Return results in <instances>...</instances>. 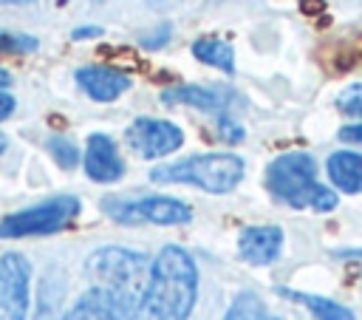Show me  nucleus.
I'll list each match as a JSON object with an SVG mask.
<instances>
[{
	"label": "nucleus",
	"mask_w": 362,
	"mask_h": 320,
	"mask_svg": "<svg viewBox=\"0 0 362 320\" xmlns=\"http://www.w3.org/2000/svg\"><path fill=\"white\" fill-rule=\"evenodd\" d=\"M150 266L153 261L144 252L127 246H99L85 261L90 289L110 300L124 314V320H136L141 314L150 283Z\"/></svg>",
	"instance_id": "nucleus-1"
},
{
	"label": "nucleus",
	"mask_w": 362,
	"mask_h": 320,
	"mask_svg": "<svg viewBox=\"0 0 362 320\" xmlns=\"http://www.w3.org/2000/svg\"><path fill=\"white\" fill-rule=\"evenodd\" d=\"M198 300L195 258L175 244L158 249L150 266V283L141 306V320H189Z\"/></svg>",
	"instance_id": "nucleus-2"
},
{
	"label": "nucleus",
	"mask_w": 362,
	"mask_h": 320,
	"mask_svg": "<svg viewBox=\"0 0 362 320\" xmlns=\"http://www.w3.org/2000/svg\"><path fill=\"white\" fill-rule=\"evenodd\" d=\"M266 190L294 210L331 212L339 204L337 193L317 181V161L303 150L280 153L266 167Z\"/></svg>",
	"instance_id": "nucleus-3"
},
{
	"label": "nucleus",
	"mask_w": 362,
	"mask_h": 320,
	"mask_svg": "<svg viewBox=\"0 0 362 320\" xmlns=\"http://www.w3.org/2000/svg\"><path fill=\"white\" fill-rule=\"evenodd\" d=\"M246 173V164L235 153H198L181 161L158 164L150 170V181L156 184H189L212 195L232 193Z\"/></svg>",
	"instance_id": "nucleus-4"
},
{
	"label": "nucleus",
	"mask_w": 362,
	"mask_h": 320,
	"mask_svg": "<svg viewBox=\"0 0 362 320\" xmlns=\"http://www.w3.org/2000/svg\"><path fill=\"white\" fill-rule=\"evenodd\" d=\"M79 210L82 204L76 195H51L0 218V238H37L62 232L79 215Z\"/></svg>",
	"instance_id": "nucleus-5"
},
{
	"label": "nucleus",
	"mask_w": 362,
	"mask_h": 320,
	"mask_svg": "<svg viewBox=\"0 0 362 320\" xmlns=\"http://www.w3.org/2000/svg\"><path fill=\"white\" fill-rule=\"evenodd\" d=\"M102 210L107 218L124 227L156 224V227H181L192 221V207L173 195H139V198H105Z\"/></svg>",
	"instance_id": "nucleus-6"
},
{
	"label": "nucleus",
	"mask_w": 362,
	"mask_h": 320,
	"mask_svg": "<svg viewBox=\"0 0 362 320\" xmlns=\"http://www.w3.org/2000/svg\"><path fill=\"white\" fill-rule=\"evenodd\" d=\"M31 306V263L20 252L0 258V320H28Z\"/></svg>",
	"instance_id": "nucleus-7"
},
{
	"label": "nucleus",
	"mask_w": 362,
	"mask_h": 320,
	"mask_svg": "<svg viewBox=\"0 0 362 320\" xmlns=\"http://www.w3.org/2000/svg\"><path fill=\"white\" fill-rule=\"evenodd\" d=\"M124 142L141 159H164L184 144V130L170 119L136 116L124 130Z\"/></svg>",
	"instance_id": "nucleus-8"
},
{
	"label": "nucleus",
	"mask_w": 362,
	"mask_h": 320,
	"mask_svg": "<svg viewBox=\"0 0 362 320\" xmlns=\"http://www.w3.org/2000/svg\"><path fill=\"white\" fill-rule=\"evenodd\" d=\"M82 164H85V176L96 184H113L124 176V159L119 156V147L107 133L88 136Z\"/></svg>",
	"instance_id": "nucleus-9"
},
{
	"label": "nucleus",
	"mask_w": 362,
	"mask_h": 320,
	"mask_svg": "<svg viewBox=\"0 0 362 320\" xmlns=\"http://www.w3.org/2000/svg\"><path fill=\"white\" fill-rule=\"evenodd\" d=\"M161 99L167 105H189L204 113H229V108L240 99L235 91L221 88V85H173L161 91Z\"/></svg>",
	"instance_id": "nucleus-10"
},
{
	"label": "nucleus",
	"mask_w": 362,
	"mask_h": 320,
	"mask_svg": "<svg viewBox=\"0 0 362 320\" xmlns=\"http://www.w3.org/2000/svg\"><path fill=\"white\" fill-rule=\"evenodd\" d=\"M283 229L274 224H252L238 235V255L252 266H269L280 258Z\"/></svg>",
	"instance_id": "nucleus-11"
},
{
	"label": "nucleus",
	"mask_w": 362,
	"mask_h": 320,
	"mask_svg": "<svg viewBox=\"0 0 362 320\" xmlns=\"http://www.w3.org/2000/svg\"><path fill=\"white\" fill-rule=\"evenodd\" d=\"M76 85L93 102H113L130 88V76L110 65H82L76 74Z\"/></svg>",
	"instance_id": "nucleus-12"
},
{
	"label": "nucleus",
	"mask_w": 362,
	"mask_h": 320,
	"mask_svg": "<svg viewBox=\"0 0 362 320\" xmlns=\"http://www.w3.org/2000/svg\"><path fill=\"white\" fill-rule=\"evenodd\" d=\"M328 178L342 193H362V153L337 150L325 161Z\"/></svg>",
	"instance_id": "nucleus-13"
},
{
	"label": "nucleus",
	"mask_w": 362,
	"mask_h": 320,
	"mask_svg": "<svg viewBox=\"0 0 362 320\" xmlns=\"http://www.w3.org/2000/svg\"><path fill=\"white\" fill-rule=\"evenodd\" d=\"M192 57L209 68H218L223 74H235V48L232 42L221 40V37H198L192 42Z\"/></svg>",
	"instance_id": "nucleus-14"
},
{
	"label": "nucleus",
	"mask_w": 362,
	"mask_h": 320,
	"mask_svg": "<svg viewBox=\"0 0 362 320\" xmlns=\"http://www.w3.org/2000/svg\"><path fill=\"white\" fill-rule=\"evenodd\" d=\"M62 320H124V314L99 292L88 289L82 297L74 300V306L62 314Z\"/></svg>",
	"instance_id": "nucleus-15"
},
{
	"label": "nucleus",
	"mask_w": 362,
	"mask_h": 320,
	"mask_svg": "<svg viewBox=\"0 0 362 320\" xmlns=\"http://www.w3.org/2000/svg\"><path fill=\"white\" fill-rule=\"evenodd\" d=\"M283 297L305 306L317 320H354V312L331 297H322V295H311V292H294V289H277Z\"/></svg>",
	"instance_id": "nucleus-16"
},
{
	"label": "nucleus",
	"mask_w": 362,
	"mask_h": 320,
	"mask_svg": "<svg viewBox=\"0 0 362 320\" xmlns=\"http://www.w3.org/2000/svg\"><path fill=\"white\" fill-rule=\"evenodd\" d=\"M223 320H272V317H269V312H266V303H263L255 292H240V295L229 303Z\"/></svg>",
	"instance_id": "nucleus-17"
},
{
	"label": "nucleus",
	"mask_w": 362,
	"mask_h": 320,
	"mask_svg": "<svg viewBox=\"0 0 362 320\" xmlns=\"http://www.w3.org/2000/svg\"><path fill=\"white\" fill-rule=\"evenodd\" d=\"M45 150L51 153V159H54L62 170H74V167L82 161V153H79L76 142L68 139V136H48V139H45Z\"/></svg>",
	"instance_id": "nucleus-18"
},
{
	"label": "nucleus",
	"mask_w": 362,
	"mask_h": 320,
	"mask_svg": "<svg viewBox=\"0 0 362 320\" xmlns=\"http://www.w3.org/2000/svg\"><path fill=\"white\" fill-rule=\"evenodd\" d=\"M34 320H62V317H59V292H57V286L48 283V280L40 283Z\"/></svg>",
	"instance_id": "nucleus-19"
},
{
	"label": "nucleus",
	"mask_w": 362,
	"mask_h": 320,
	"mask_svg": "<svg viewBox=\"0 0 362 320\" xmlns=\"http://www.w3.org/2000/svg\"><path fill=\"white\" fill-rule=\"evenodd\" d=\"M40 48L37 37L23 31H0V54H34Z\"/></svg>",
	"instance_id": "nucleus-20"
},
{
	"label": "nucleus",
	"mask_w": 362,
	"mask_h": 320,
	"mask_svg": "<svg viewBox=\"0 0 362 320\" xmlns=\"http://www.w3.org/2000/svg\"><path fill=\"white\" fill-rule=\"evenodd\" d=\"M337 108H339L345 116L362 119V82H351V85L337 96Z\"/></svg>",
	"instance_id": "nucleus-21"
},
{
	"label": "nucleus",
	"mask_w": 362,
	"mask_h": 320,
	"mask_svg": "<svg viewBox=\"0 0 362 320\" xmlns=\"http://www.w3.org/2000/svg\"><path fill=\"white\" fill-rule=\"evenodd\" d=\"M170 37H173V25H170V23H161V25H156V28L139 34V45H141L144 51H158V48H164V45L170 42Z\"/></svg>",
	"instance_id": "nucleus-22"
},
{
	"label": "nucleus",
	"mask_w": 362,
	"mask_h": 320,
	"mask_svg": "<svg viewBox=\"0 0 362 320\" xmlns=\"http://www.w3.org/2000/svg\"><path fill=\"white\" fill-rule=\"evenodd\" d=\"M218 133H221V139H226L229 144H238V142H243V127L229 116V113H223V116H218Z\"/></svg>",
	"instance_id": "nucleus-23"
},
{
	"label": "nucleus",
	"mask_w": 362,
	"mask_h": 320,
	"mask_svg": "<svg viewBox=\"0 0 362 320\" xmlns=\"http://www.w3.org/2000/svg\"><path fill=\"white\" fill-rule=\"evenodd\" d=\"M339 139H342V142H351V144H362V122L345 125V127L339 130Z\"/></svg>",
	"instance_id": "nucleus-24"
},
{
	"label": "nucleus",
	"mask_w": 362,
	"mask_h": 320,
	"mask_svg": "<svg viewBox=\"0 0 362 320\" xmlns=\"http://www.w3.org/2000/svg\"><path fill=\"white\" fill-rule=\"evenodd\" d=\"M14 105H17V102H14V96H11L8 91H3V88H0V122H3V119H8V116L14 113Z\"/></svg>",
	"instance_id": "nucleus-25"
},
{
	"label": "nucleus",
	"mask_w": 362,
	"mask_h": 320,
	"mask_svg": "<svg viewBox=\"0 0 362 320\" xmlns=\"http://www.w3.org/2000/svg\"><path fill=\"white\" fill-rule=\"evenodd\" d=\"M102 34V25H79L71 31L74 40H90V37H99Z\"/></svg>",
	"instance_id": "nucleus-26"
},
{
	"label": "nucleus",
	"mask_w": 362,
	"mask_h": 320,
	"mask_svg": "<svg viewBox=\"0 0 362 320\" xmlns=\"http://www.w3.org/2000/svg\"><path fill=\"white\" fill-rule=\"evenodd\" d=\"M8 85H11V76H8V71H6V68H0V88L6 91Z\"/></svg>",
	"instance_id": "nucleus-27"
},
{
	"label": "nucleus",
	"mask_w": 362,
	"mask_h": 320,
	"mask_svg": "<svg viewBox=\"0 0 362 320\" xmlns=\"http://www.w3.org/2000/svg\"><path fill=\"white\" fill-rule=\"evenodd\" d=\"M3 6H28V3H34V0H0Z\"/></svg>",
	"instance_id": "nucleus-28"
},
{
	"label": "nucleus",
	"mask_w": 362,
	"mask_h": 320,
	"mask_svg": "<svg viewBox=\"0 0 362 320\" xmlns=\"http://www.w3.org/2000/svg\"><path fill=\"white\" fill-rule=\"evenodd\" d=\"M339 255H345V258H356V261H362V249H351V252H339Z\"/></svg>",
	"instance_id": "nucleus-29"
},
{
	"label": "nucleus",
	"mask_w": 362,
	"mask_h": 320,
	"mask_svg": "<svg viewBox=\"0 0 362 320\" xmlns=\"http://www.w3.org/2000/svg\"><path fill=\"white\" fill-rule=\"evenodd\" d=\"M6 147H8V139H6V133H0V153H6Z\"/></svg>",
	"instance_id": "nucleus-30"
},
{
	"label": "nucleus",
	"mask_w": 362,
	"mask_h": 320,
	"mask_svg": "<svg viewBox=\"0 0 362 320\" xmlns=\"http://www.w3.org/2000/svg\"><path fill=\"white\" fill-rule=\"evenodd\" d=\"M153 6H167V3H175V0H150Z\"/></svg>",
	"instance_id": "nucleus-31"
}]
</instances>
